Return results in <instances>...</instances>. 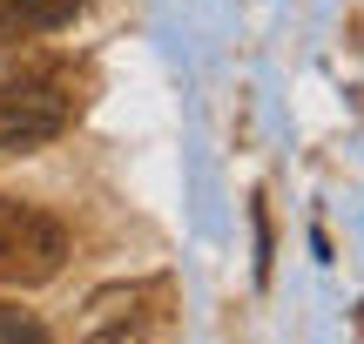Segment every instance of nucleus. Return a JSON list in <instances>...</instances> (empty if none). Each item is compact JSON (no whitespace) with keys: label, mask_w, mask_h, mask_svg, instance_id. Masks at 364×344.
<instances>
[{"label":"nucleus","mask_w":364,"mask_h":344,"mask_svg":"<svg viewBox=\"0 0 364 344\" xmlns=\"http://www.w3.org/2000/svg\"><path fill=\"white\" fill-rule=\"evenodd\" d=\"M14 344H41V331H21V338H14Z\"/></svg>","instance_id":"nucleus-4"},{"label":"nucleus","mask_w":364,"mask_h":344,"mask_svg":"<svg viewBox=\"0 0 364 344\" xmlns=\"http://www.w3.org/2000/svg\"><path fill=\"white\" fill-rule=\"evenodd\" d=\"M68 264L61 216L34 210L21 196H0V291H34Z\"/></svg>","instance_id":"nucleus-1"},{"label":"nucleus","mask_w":364,"mask_h":344,"mask_svg":"<svg viewBox=\"0 0 364 344\" xmlns=\"http://www.w3.org/2000/svg\"><path fill=\"white\" fill-rule=\"evenodd\" d=\"M68 129V95L54 81H0V156L41 149Z\"/></svg>","instance_id":"nucleus-2"},{"label":"nucleus","mask_w":364,"mask_h":344,"mask_svg":"<svg viewBox=\"0 0 364 344\" xmlns=\"http://www.w3.org/2000/svg\"><path fill=\"white\" fill-rule=\"evenodd\" d=\"M95 0H7V27H27V34H54L75 14H88Z\"/></svg>","instance_id":"nucleus-3"}]
</instances>
